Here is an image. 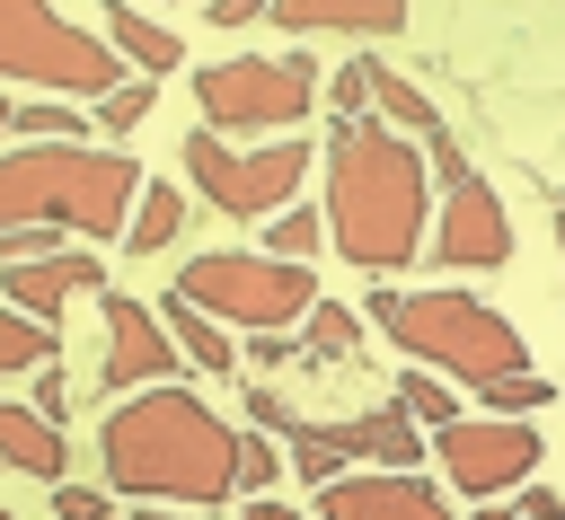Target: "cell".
Instances as JSON below:
<instances>
[{"label": "cell", "instance_id": "f546056e", "mask_svg": "<svg viewBox=\"0 0 565 520\" xmlns=\"http://www.w3.org/2000/svg\"><path fill=\"white\" fill-rule=\"evenodd\" d=\"M327 97H335V115H362V106H371V62H344V71L327 79Z\"/></svg>", "mask_w": 565, "mask_h": 520}, {"label": "cell", "instance_id": "7a4b0ae2", "mask_svg": "<svg viewBox=\"0 0 565 520\" xmlns=\"http://www.w3.org/2000/svg\"><path fill=\"white\" fill-rule=\"evenodd\" d=\"M424 150L388 123H362V115H335L327 132V238L362 264V273H406L424 256Z\"/></svg>", "mask_w": 565, "mask_h": 520}, {"label": "cell", "instance_id": "4dcf8cb0", "mask_svg": "<svg viewBox=\"0 0 565 520\" xmlns=\"http://www.w3.org/2000/svg\"><path fill=\"white\" fill-rule=\"evenodd\" d=\"M53 520H106V494H88V485H62V494H53Z\"/></svg>", "mask_w": 565, "mask_h": 520}, {"label": "cell", "instance_id": "cb8c5ba5", "mask_svg": "<svg viewBox=\"0 0 565 520\" xmlns=\"http://www.w3.org/2000/svg\"><path fill=\"white\" fill-rule=\"evenodd\" d=\"M9 132H18V141H79V106H71V97L9 106Z\"/></svg>", "mask_w": 565, "mask_h": 520}, {"label": "cell", "instance_id": "9a60e30c", "mask_svg": "<svg viewBox=\"0 0 565 520\" xmlns=\"http://www.w3.org/2000/svg\"><path fill=\"white\" fill-rule=\"evenodd\" d=\"M282 35H397L406 0H265Z\"/></svg>", "mask_w": 565, "mask_h": 520}, {"label": "cell", "instance_id": "ba28073f", "mask_svg": "<svg viewBox=\"0 0 565 520\" xmlns=\"http://www.w3.org/2000/svg\"><path fill=\"white\" fill-rule=\"evenodd\" d=\"M185 176H194V194H203L212 212H230V220H265V212H282V203L300 194V176H309V141L238 150V141H221V132H194V141H185Z\"/></svg>", "mask_w": 565, "mask_h": 520}, {"label": "cell", "instance_id": "e0dca14e", "mask_svg": "<svg viewBox=\"0 0 565 520\" xmlns=\"http://www.w3.org/2000/svg\"><path fill=\"white\" fill-rule=\"evenodd\" d=\"M0 458H9L18 476H62V467H71V441H62V423H44L35 405L0 397Z\"/></svg>", "mask_w": 565, "mask_h": 520}, {"label": "cell", "instance_id": "60d3db41", "mask_svg": "<svg viewBox=\"0 0 565 520\" xmlns=\"http://www.w3.org/2000/svg\"><path fill=\"white\" fill-rule=\"evenodd\" d=\"M0 520H18V511H9V502H0Z\"/></svg>", "mask_w": 565, "mask_h": 520}, {"label": "cell", "instance_id": "44dd1931", "mask_svg": "<svg viewBox=\"0 0 565 520\" xmlns=\"http://www.w3.org/2000/svg\"><path fill=\"white\" fill-rule=\"evenodd\" d=\"M291 326H300V344H291L300 361H344V353L362 344V317H353V308H335V300H309Z\"/></svg>", "mask_w": 565, "mask_h": 520}, {"label": "cell", "instance_id": "5b68a950", "mask_svg": "<svg viewBox=\"0 0 565 520\" xmlns=\"http://www.w3.org/2000/svg\"><path fill=\"white\" fill-rule=\"evenodd\" d=\"M0 79L9 88H44V97H106L124 71V53L88 26H71L53 0H0Z\"/></svg>", "mask_w": 565, "mask_h": 520}, {"label": "cell", "instance_id": "8992f818", "mask_svg": "<svg viewBox=\"0 0 565 520\" xmlns=\"http://www.w3.org/2000/svg\"><path fill=\"white\" fill-rule=\"evenodd\" d=\"M177 300H194V308L221 317V326L282 335V326L318 300V282H309V264H291V256H238V247H212V256H194V264L177 273Z\"/></svg>", "mask_w": 565, "mask_h": 520}, {"label": "cell", "instance_id": "d6986e66", "mask_svg": "<svg viewBox=\"0 0 565 520\" xmlns=\"http://www.w3.org/2000/svg\"><path fill=\"white\" fill-rule=\"evenodd\" d=\"M177 229H185V194L177 185H132V212H124V247L132 256H159V247H177Z\"/></svg>", "mask_w": 565, "mask_h": 520}, {"label": "cell", "instance_id": "74e56055", "mask_svg": "<svg viewBox=\"0 0 565 520\" xmlns=\"http://www.w3.org/2000/svg\"><path fill=\"white\" fill-rule=\"evenodd\" d=\"M477 520H521V511H512V502H486V511H477Z\"/></svg>", "mask_w": 565, "mask_h": 520}, {"label": "cell", "instance_id": "5bb4252c", "mask_svg": "<svg viewBox=\"0 0 565 520\" xmlns=\"http://www.w3.org/2000/svg\"><path fill=\"white\" fill-rule=\"evenodd\" d=\"M318 441H327L344 467H415V458H424V432H415L397 405L353 414V423H318Z\"/></svg>", "mask_w": 565, "mask_h": 520}, {"label": "cell", "instance_id": "d6a6232c", "mask_svg": "<svg viewBox=\"0 0 565 520\" xmlns=\"http://www.w3.org/2000/svg\"><path fill=\"white\" fill-rule=\"evenodd\" d=\"M521 494V520H565V494H547V485H512Z\"/></svg>", "mask_w": 565, "mask_h": 520}, {"label": "cell", "instance_id": "1f68e13d", "mask_svg": "<svg viewBox=\"0 0 565 520\" xmlns=\"http://www.w3.org/2000/svg\"><path fill=\"white\" fill-rule=\"evenodd\" d=\"M247 423H256V432H282V423H291V405H282L274 388H247Z\"/></svg>", "mask_w": 565, "mask_h": 520}, {"label": "cell", "instance_id": "52a82bcc", "mask_svg": "<svg viewBox=\"0 0 565 520\" xmlns=\"http://www.w3.org/2000/svg\"><path fill=\"white\" fill-rule=\"evenodd\" d=\"M194 106H203V132H291L318 106V62H300V53H230V62L194 71Z\"/></svg>", "mask_w": 565, "mask_h": 520}, {"label": "cell", "instance_id": "7402d4cb", "mask_svg": "<svg viewBox=\"0 0 565 520\" xmlns=\"http://www.w3.org/2000/svg\"><path fill=\"white\" fill-rule=\"evenodd\" d=\"M53 353H62V344H53V326L0 300V379H26V370H44Z\"/></svg>", "mask_w": 565, "mask_h": 520}, {"label": "cell", "instance_id": "f35d334b", "mask_svg": "<svg viewBox=\"0 0 565 520\" xmlns=\"http://www.w3.org/2000/svg\"><path fill=\"white\" fill-rule=\"evenodd\" d=\"M556 256H565V212H556Z\"/></svg>", "mask_w": 565, "mask_h": 520}, {"label": "cell", "instance_id": "9c48e42d", "mask_svg": "<svg viewBox=\"0 0 565 520\" xmlns=\"http://www.w3.org/2000/svg\"><path fill=\"white\" fill-rule=\"evenodd\" d=\"M433 449H441L450 494H477V502L539 476V423H521V414H450V423H433Z\"/></svg>", "mask_w": 565, "mask_h": 520}, {"label": "cell", "instance_id": "83f0119b", "mask_svg": "<svg viewBox=\"0 0 565 520\" xmlns=\"http://www.w3.org/2000/svg\"><path fill=\"white\" fill-rule=\"evenodd\" d=\"M282 441H291V467H300V485H327V476L344 467V458L318 441V423H282Z\"/></svg>", "mask_w": 565, "mask_h": 520}, {"label": "cell", "instance_id": "3957f363", "mask_svg": "<svg viewBox=\"0 0 565 520\" xmlns=\"http://www.w3.org/2000/svg\"><path fill=\"white\" fill-rule=\"evenodd\" d=\"M141 159L88 141H26L0 159V220H53L62 238H115L132 212Z\"/></svg>", "mask_w": 565, "mask_h": 520}, {"label": "cell", "instance_id": "8d00e7d4", "mask_svg": "<svg viewBox=\"0 0 565 520\" xmlns=\"http://www.w3.org/2000/svg\"><path fill=\"white\" fill-rule=\"evenodd\" d=\"M132 520H212L203 502H185V511H132Z\"/></svg>", "mask_w": 565, "mask_h": 520}, {"label": "cell", "instance_id": "d4e9b609", "mask_svg": "<svg viewBox=\"0 0 565 520\" xmlns=\"http://www.w3.org/2000/svg\"><path fill=\"white\" fill-rule=\"evenodd\" d=\"M397 414H406L415 432H433V423H450V414H459V397H450L433 370H406V388H397Z\"/></svg>", "mask_w": 565, "mask_h": 520}, {"label": "cell", "instance_id": "d590c367", "mask_svg": "<svg viewBox=\"0 0 565 520\" xmlns=\"http://www.w3.org/2000/svg\"><path fill=\"white\" fill-rule=\"evenodd\" d=\"M247 520H309V511H291V502H256Z\"/></svg>", "mask_w": 565, "mask_h": 520}, {"label": "cell", "instance_id": "484cf974", "mask_svg": "<svg viewBox=\"0 0 565 520\" xmlns=\"http://www.w3.org/2000/svg\"><path fill=\"white\" fill-rule=\"evenodd\" d=\"M265 238H274L265 256H291V264H309V256H318V238H327V220H318V212H265Z\"/></svg>", "mask_w": 565, "mask_h": 520}, {"label": "cell", "instance_id": "277c9868", "mask_svg": "<svg viewBox=\"0 0 565 520\" xmlns=\"http://www.w3.org/2000/svg\"><path fill=\"white\" fill-rule=\"evenodd\" d=\"M371 326L415 353V370H450V379H503V370H530V344L512 317H494L477 291H371Z\"/></svg>", "mask_w": 565, "mask_h": 520}, {"label": "cell", "instance_id": "f1b7e54d", "mask_svg": "<svg viewBox=\"0 0 565 520\" xmlns=\"http://www.w3.org/2000/svg\"><path fill=\"white\" fill-rule=\"evenodd\" d=\"M274 476H282V458H274V441H265V432H256V441L238 432V467H230V485H247V494H265Z\"/></svg>", "mask_w": 565, "mask_h": 520}, {"label": "cell", "instance_id": "4fadbf2b", "mask_svg": "<svg viewBox=\"0 0 565 520\" xmlns=\"http://www.w3.org/2000/svg\"><path fill=\"white\" fill-rule=\"evenodd\" d=\"M106 282V264L88 256V247H53V256H18V264H0V300L9 308H26V317H62L79 291H97Z\"/></svg>", "mask_w": 565, "mask_h": 520}, {"label": "cell", "instance_id": "ab89813d", "mask_svg": "<svg viewBox=\"0 0 565 520\" xmlns=\"http://www.w3.org/2000/svg\"><path fill=\"white\" fill-rule=\"evenodd\" d=\"M0 132H9V97H0Z\"/></svg>", "mask_w": 565, "mask_h": 520}, {"label": "cell", "instance_id": "7c38bea8", "mask_svg": "<svg viewBox=\"0 0 565 520\" xmlns=\"http://www.w3.org/2000/svg\"><path fill=\"white\" fill-rule=\"evenodd\" d=\"M150 379H177V344H168V326H159V308L150 300H124V291H106V361H97V388H150Z\"/></svg>", "mask_w": 565, "mask_h": 520}, {"label": "cell", "instance_id": "ffe728a7", "mask_svg": "<svg viewBox=\"0 0 565 520\" xmlns=\"http://www.w3.org/2000/svg\"><path fill=\"white\" fill-rule=\"evenodd\" d=\"M371 106H380V123H388V132H406V141H433V132H441L433 97H424L406 71H388V62H371Z\"/></svg>", "mask_w": 565, "mask_h": 520}, {"label": "cell", "instance_id": "6da1fadb", "mask_svg": "<svg viewBox=\"0 0 565 520\" xmlns=\"http://www.w3.org/2000/svg\"><path fill=\"white\" fill-rule=\"evenodd\" d=\"M97 467L115 494H141V502H221L238 494L230 467H238V432L177 379H150V388H124V405L97 423Z\"/></svg>", "mask_w": 565, "mask_h": 520}, {"label": "cell", "instance_id": "8fae6325", "mask_svg": "<svg viewBox=\"0 0 565 520\" xmlns=\"http://www.w3.org/2000/svg\"><path fill=\"white\" fill-rule=\"evenodd\" d=\"M318 520H450L424 467H335L318 485Z\"/></svg>", "mask_w": 565, "mask_h": 520}, {"label": "cell", "instance_id": "2e32d148", "mask_svg": "<svg viewBox=\"0 0 565 520\" xmlns=\"http://www.w3.org/2000/svg\"><path fill=\"white\" fill-rule=\"evenodd\" d=\"M106 44L124 53V71H141V79H159V71H177L185 62V44H177V26H159L150 9H132V0H106Z\"/></svg>", "mask_w": 565, "mask_h": 520}, {"label": "cell", "instance_id": "ac0fdd59", "mask_svg": "<svg viewBox=\"0 0 565 520\" xmlns=\"http://www.w3.org/2000/svg\"><path fill=\"white\" fill-rule=\"evenodd\" d=\"M159 326H168L177 361H194V370H212V379H230V370H238V344H230V326H221V317H203L194 300H177V291H168Z\"/></svg>", "mask_w": 565, "mask_h": 520}, {"label": "cell", "instance_id": "603a6c76", "mask_svg": "<svg viewBox=\"0 0 565 520\" xmlns=\"http://www.w3.org/2000/svg\"><path fill=\"white\" fill-rule=\"evenodd\" d=\"M88 106H97L106 141H132V132L150 123V106H159V79H141V71H132V79H115V88H106V97H88Z\"/></svg>", "mask_w": 565, "mask_h": 520}, {"label": "cell", "instance_id": "e575fe53", "mask_svg": "<svg viewBox=\"0 0 565 520\" xmlns=\"http://www.w3.org/2000/svg\"><path fill=\"white\" fill-rule=\"evenodd\" d=\"M62 405H71V397H62V370H44V379H35V414L62 423Z\"/></svg>", "mask_w": 565, "mask_h": 520}, {"label": "cell", "instance_id": "836d02e7", "mask_svg": "<svg viewBox=\"0 0 565 520\" xmlns=\"http://www.w3.org/2000/svg\"><path fill=\"white\" fill-rule=\"evenodd\" d=\"M203 18H212V26H256L265 0H203Z\"/></svg>", "mask_w": 565, "mask_h": 520}, {"label": "cell", "instance_id": "4316f807", "mask_svg": "<svg viewBox=\"0 0 565 520\" xmlns=\"http://www.w3.org/2000/svg\"><path fill=\"white\" fill-rule=\"evenodd\" d=\"M477 397H486V414H539L547 405V379L539 370H503V379H477Z\"/></svg>", "mask_w": 565, "mask_h": 520}, {"label": "cell", "instance_id": "30bf717a", "mask_svg": "<svg viewBox=\"0 0 565 520\" xmlns=\"http://www.w3.org/2000/svg\"><path fill=\"white\" fill-rule=\"evenodd\" d=\"M433 264H450V273H494V264H512V212H503V194H494L477 167L441 176Z\"/></svg>", "mask_w": 565, "mask_h": 520}]
</instances>
